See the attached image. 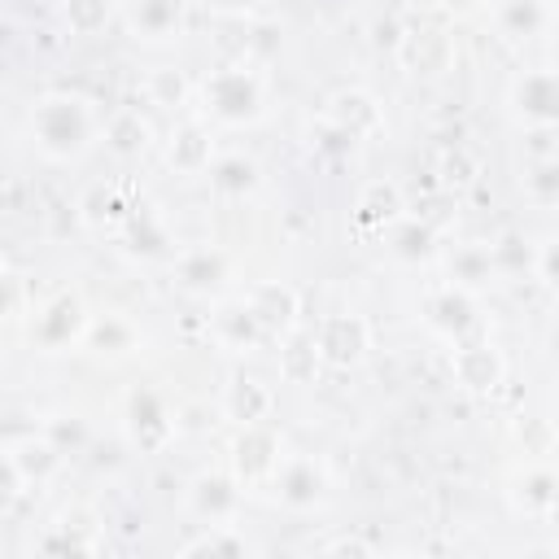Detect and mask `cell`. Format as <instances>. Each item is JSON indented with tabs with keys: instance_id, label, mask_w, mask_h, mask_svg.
Listing matches in <instances>:
<instances>
[{
	"instance_id": "4316f807",
	"label": "cell",
	"mask_w": 559,
	"mask_h": 559,
	"mask_svg": "<svg viewBox=\"0 0 559 559\" xmlns=\"http://www.w3.org/2000/svg\"><path fill=\"white\" fill-rule=\"evenodd\" d=\"M555 493H559V480H555L550 472H528V480L520 485V502H524L528 511H550Z\"/></svg>"
},
{
	"instance_id": "8fae6325",
	"label": "cell",
	"mask_w": 559,
	"mask_h": 559,
	"mask_svg": "<svg viewBox=\"0 0 559 559\" xmlns=\"http://www.w3.org/2000/svg\"><path fill=\"white\" fill-rule=\"evenodd\" d=\"M428 314H432V323H437L441 332H450V336H463V332L476 323V306H472V297H467L463 288H445V293L428 306Z\"/></svg>"
},
{
	"instance_id": "5bb4252c",
	"label": "cell",
	"mask_w": 559,
	"mask_h": 559,
	"mask_svg": "<svg viewBox=\"0 0 559 559\" xmlns=\"http://www.w3.org/2000/svg\"><path fill=\"white\" fill-rule=\"evenodd\" d=\"M227 411H231V419H240V424H258V419L271 411V393H266L258 380L236 376L231 389H227Z\"/></svg>"
},
{
	"instance_id": "f1b7e54d",
	"label": "cell",
	"mask_w": 559,
	"mask_h": 559,
	"mask_svg": "<svg viewBox=\"0 0 559 559\" xmlns=\"http://www.w3.org/2000/svg\"><path fill=\"white\" fill-rule=\"evenodd\" d=\"M489 253H480V249H467V253H459L454 262H450V271H454V280H480V275H489Z\"/></svg>"
},
{
	"instance_id": "d6986e66",
	"label": "cell",
	"mask_w": 559,
	"mask_h": 559,
	"mask_svg": "<svg viewBox=\"0 0 559 559\" xmlns=\"http://www.w3.org/2000/svg\"><path fill=\"white\" fill-rule=\"evenodd\" d=\"M210 162V140H205V131L201 127H183L179 135H175V144H170V166H179V170H201Z\"/></svg>"
},
{
	"instance_id": "ac0fdd59",
	"label": "cell",
	"mask_w": 559,
	"mask_h": 559,
	"mask_svg": "<svg viewBox=\"0 0 559 559\" xmlns=\"http://www.w3.org/2000/svg\"><path fill=\"white\" fill-rule=\"evenodd\" d=\"M105 140H109V148L114 153H122V157H131V153H140L144 144H148V122L140 118V114H118L109 127H105Z\"/></svg>"
},
{
	"instance_id": "74e56055",
	"label": "cell",
	"mask_w": 559,
	"mask_h": 559,
	"mask_svg": "<svg viewBox=\"0 0 559 559\" xmlns=\"http://www.w3.org/2000/svg\"><path fill=\"white\" fill-rule=\"evenodd\" d=\"M550 515H555V520H559V493H555V502H550Z\"/></svg>"
},
{
	"instance_id": "52a82bcc",
	"label": "cell",
	"mask_w": 559,
	"mask_h": 559,
	"mask_svg": "<svg viewBox=\"0 0 559 559\" xmlns=\"http://www.w3.org/2000/svg\"><path fill=\"white\" fill-rule=\"evenodd\" d=\"M127 428H131L135 445H144V450H153V445L166 441L170 424H166V411H162L157 393H148V389H135L131 393V402H127Z\"/></svg>"
},
{
	"instance_id": "836d02e7",
	"label": "cell",
	"mask_w": 559,
	"mask_h": 559,
	"mask_svg": "<svg viewBox=\"0 0 559 559\" xmlns=\"http://www.w3.org/2000/svg\"><path fill=\"white\" fill-rule=\"evenodd\" d=\"M153 92H157V100H179L183 96V83H179V74H170V70H162V74H153Z\"/></svg>"
},
{
	"instance_id": "ffe728a7",
	"label": "cell",
	"mask_w": 559,
	"mask_h": 559,
	"mask_svg": "<svg viewBox=\"0 0 559 559\" xmlns=\"http://www.w3.org/2000/svg\"><path fill=\"white\" fill-rule=\"evenodd\" d=\"M223 271H227L223 253H210V249L188 253V258L179 262V280H183L188 288H210V284H218V280H223Z\"/></svg>"
},
{
	"instance_id": "277c9868",
	"label": "cell",
	"mask_w": 559,
	"mask_h": 559,
	"mask_svg": "<svg viewBox=\"0 0 559 559\" xmlns=\"http://www.w3.org/2000/svg\"><path fill=\"white\" fill-rule=\"evenodd\" d=\"M511 100H515V109L528 118V122H559V74H550V70H533V74H524L520 83H515V92H511Z\"/></svg>"
},
{
	"instance_id": "d590c367",
	"label": "cell",
	"mask_w": 559,
	"mask_h": 559,
	"mask_svg": "<svg viewBox=\"0 0 559 559\" xmlns=\"http://www.w3.org/2000/svg\"><path fill=\"white\" fill-rule=\"evenodd\" d=\"M4 288H9V301H4V314L17 319V275H4Z\"/></svg>"
},
{
	"instance_id": "4dcf8cb0",
	"label": "cell",
	"mask_w": 559,
	"mask_h": 559,
	"mask_svg": "<svg viewBox=\"0 0 559 559\" xmlns=\"http://www.w3.org/2000/svg\"><path fill=\"white\" fill-rule=\"evenodd\" d=\"M428 245H432L428 227H415V223H411V227H402V231H397V253H402V258H424V253H428Z\"/></svg>"
},
{
	"instance_id": "2e32d148",
	"label": "cell",
	"mask_w": 559,
	"mask_h": 559,
	"mask_svg": "<svg viewBox=\"0 0 559 559\" xmlns=\"http://www.w3.org/2000/svg\"><path fill=\"white\" fill-rule=\"evenodd\" d=\"M135 31L148 39H162L179 26V0H135Z\"/></svg>"
},
{
	"instance_id": "d4e9b609",
	"label": "cell",
	"mask_w": 559,
	"mask_h": 559,
	"mask_svg": "<svg viewBox=\"0 0 559 559\" xmlns=\"http://www.w3.org/2000/svg\"><path fill=\"white\" fill-rule=\"evenodd\" d=\"M524 188L537 205H559V162H537L524 175Z\"/></svg>"
},
{
	"instance_id": "30bf717a",
	"label": "cell",
	"mask_w": 559,
	"mask_h": 559,
	"mask_svg": "<svg viewBox=\"0 0 559 559\" xmlns=\"http://www.w3.org/2000/svg\"><path fill=\"white\" fill-rule=\"evenodd\" d=\"M275 437L266 432V428H258V424H245V432H240V441H236V467H240V476H258V472H271L275 467Z\"/></svg>"
},
{
	"instance_id": "6da1fadb",
	"label": "cell",
	"mask_w": 559,
	"mask_h": 559,
	"mask_svg": "<svg viewBox=\"0 0 559 559\" xmlns=\"http://www.w3.org/2000/svg\"><path fill=\"white\" fill-rule=\"evenodd\" d=\"M31 140L48 157H74L92 140V109L79 96H44L31 109Z\"/></svg>"
},
{
	"instance_id": "1f68e13d",
	"label": "cell",
	"mask_w": 559,
	"mask_h": 559,
	"mask_svg": "<svg viewBox=\"0 0 559 559\" xmlns=\"http://www.w3.org/2000/svg\"><path fill=\"white\" fill-rule=\"evenodd\" d=\"M83 437H87V428H83V419H74V415H70V424H66V415L48 424V441H52L57 450H61L66 441H70V445H83Z\"/></svg>"
},
{
	"instance_id": "8d00e7d4",
	"label": "cell",
	"mask_w": 559,
	"mask_h": 559,
	"mask_svg": "<svg viewBox=\"0 0 559 559\" xmlns=\"http://www.w3.org/2000/svg\"><path fill=\"white\" fill-rule=\"evenodd\" d=\"M218 4H227V9H245V4H253V0H218Z\"/></svg>"
},
{
	"instance_id": "ba28073f",
	"label": "cell",
	"mask_w": 559,
	"mask_h": 559,
	"mask_svg": "<svg viewBox=\"0 0 559 559\" xmlns=\"http://www.w3.org/2000/svg\"><path fill=\"white\" fill-rule=\"evenodd\" d=\"M57 445L48 441V437H22V441H9L4 445V463L26 480V485H35V480H44L52 467H57Z\"/></svg>"
},
{
	"instance_id": "ab89813d",
	"label": "cell",
	"mask_w": 559,
	"mask_h": 559,
	"mask_svg": "<svg viewBox=\"0 0 559 559\" xmlns=\"http://www.w3.org/2000/svg\"><path fill=\"white\" fill-rule=\"evenodd\" d=\"M555 550H559V546H555Z\"/></svg>"
},
{
	"instance_id": "cb8c5ba5",
	"label": "cell",
	"mask_w": 559,
	"mask_h": 559,
	"mask_svg": "<svg viewBox=\"0 0 559 559\" xmlns=\"http://www.w3.org/2000/svg\"><path fill=\"white\" fill-rule=\"evenodd\" d=\"M122 214H127V205L118 201V188L96 183V188L83 197V218H87V223H118Z\"/></svg>"
},
{
	"instance_id": "7a4b0ae2",
	"label": "cell",
	"mask_w": 559,
	"mask_h": 559,
	"mask_svg": "<svg viewBox=\"0 0 559 559\" xmlns=\"http://www.w3.org/2000/svg\"><path fill=\"white\" fill-rule=\"evenodd\" d=\"M205 105L223 122H249L262 105V83L249 70H218L205 79Z\"/></svg>"
},
{
	"instance_id": "9c48e42d",
	"label": "cell",
	"mask_w": 559,
	"mask_h": 559,
	"mask_svg": "<svg viewBox=\"0 0 559 559\" xmlns=\"http://www.w3.org/2000/svg\"><path fill=\"white\" fill-rule=\"evenodd\" d=\"M332 127H341V131H349V135L358 140V135H367V131L380 127V109H376V100L362 96V92H341V96L332 100Z\"/></svg>"
},
{
	"instance_id": "8992f818",
	"label": "cell",
	"mask_w": 559,
	"mask_h": 559,
	"mask_svg": "<svg viewBox=\"0 0 559 559\" xmlns=\"http://www.w3.org/2000/svg\"><path fill=\"white\" fill-rule=\"evenodd\" d=\"M275 493L284 507H314L323 493V472L310 459H288L275 476Z\"/></svg>"
},
{
	"instance_id": "e575fe53",
	"label": "cell",
	"mask_w": 559,
	"mask_h": 559,
	"mask_svg": "<svg viewBox=\"0 0 559 559\" xmlns=\"http://www.w3.org/2000/svg\"><path fill=\"white\" fill-rule=\"evenodd\" d=\"M537 266H542V271H546L555 284H559V240H550V245L537 253Z\"/></svg>"
},
{
	"instance_id": "44dd1931",
	"label": "cell",
	"mask_w": 559,
	"mask_h": 559,
	"mask_svg": "<svg viewBox=\"0 0 559 559\" xmlns=\"http://www.w3.org/2000/svg\"><path fill=\"white\" fill-rule=\"evenodd\" d=\"M210 179H214L218 192H249V188L258 183V170H253V162H245V157H223V162H214Z\"/></svg>"
},
{
	"instance_id": "f546056e",
	"label": "cell",
	"mask_w": 559,
	"mask_h": 559,
	"mask_svg": "<svg viewBox=\"0 0 559 559\" xmlns=\"http://www.w3.org/2000/svg\"><path fill=\"white\" fill-rule=\"evenodd\" d=\"M520 245H524L520 236H502V240L493 245V262H502V266H511V271L528 266V262H533V253H528V249H520Z\"/></svg>"
},
{
	"instance_id": "4fadbf2b",
	"label": "cell",
	"mask_w": 559,
	"mask_h": 559,
	"mask_svg": "<svg viewBox=\"0 0 559 559\" xmlns=\"http://www.w3.org/2000/svg\"><path fill=\"white\" fill-rule=\"evenodd\" d=\"M454 371H459V380H463L467 389H493V384H498L502 362H498V354H493V349H485V345H467V349H459Z\"/></svg>"
},
{
	"instance_id": "7c38bea8",
	"label": "cell",
	"mask_w": 559,
	"mask_h": 559,
	"mask_svg": "<svg viewBox=\"0 0 559 559\" xmlns=\"http://www.w3.org/2000/svg\"><path fill=\"white\" fill-rule=\"evenodd\" d=\"M249 310L258 314L262 328H288V323H293V310H297V297H293V288L262 284V288L249 297Z\"/></svg>"
},
{
	"instance_id": "e0dca14e",
	"label": "cell",
	"mask_w": 559,
	"mask_h": 559,
	"mask_svg": "<svg viewBox=\"0 0 559 559\" xmlns=\"http://www.w3.org/2000/svg\"><path fill=\"white\" fill-rule=\"evenodd\" d=\"M498 26L507 35H533L546 26V4L542 0H502L498 4Z\"/></svg>"
},
{
	"instance_id": "83f0119b",
	"label": "cell",
	"mask_w": 559,
	"mask_h": 559,
	"mask_svg": "<svg viewBox=\"0 0 559 559\" xmlns=\"http://www.w3.org/2000/svg\"><path fill=\"white\" fill-rule=\"evenodd\" d=\"M218 328L231 336V341H253L258 336V314L249 310V306H227V310H218Z\"/></svg>"
},
{
	"instance_id": "d6a6232c",
	"label": "cell",
	"mask_w": 559,
	"mask_h": 559,
	"mask_svg": "<svg viewBox=\"0 0 559 559\" xmlns=\"http://www.w3.org/2000/svg\"><path fill=\"white\" fill-rule=\"evenodd\" d=\"M201 550H210V555H240L245 542H240V537H218V533H210V537L183 546V555H201Z\"/></svg>"
},
{
	"instance_id": "f35d334b",
	"label": "cell",
	"mask_w": 559,
	"mask_h": 559,
	"mask_svg": "<svg viewBox=\"0 0 559 559\" xmlns=\"http://www.w3.org/2000/svg\"><path fill=\"white\" fill-rule=\"evenodd\" d=\"M450 4H459V9H467V4H476V0H450Z\"/></svg>"
},
{
	"instance_id": "7402d4cb",
	"label": "cell",
	"mask_w": 559,
	"mask_h": 559,
	"mask_svg": "<svg viewBox=\"0 0 559 559\" xmlns=\"http://www.w3.org/2000/svg\"><path fill=\"white\" fill-rule=\"evenodd\" d=\"M192 502H197L201 515H227V511L236 507V489H231V480H223V476H205V480L197 485Z\"/></svg>"
},
{
	"instance_id": "5b68a950",
	"label": "cell",
	"mask_w": 559,
	"mask_h": 559,
	"mask_svg": "<svg viewBox=\"0 0 559 559\" xmlns=\"http://www.w3.org/2000/svg\"><path fill=\"white\" fill-rule=\"evenodd\" d=\"M314 345L328 362H354L367 349V323L358 314H332V319H323Z\"/></svg>"
},
{
	"instance_id": "484cf974",
	"label": "cell",
	"mask_w": 559,
	"mask_h": 559,
	"mask_svg": "<svg viewBox=\"0 0 559 559\" xmlns=\"http://www.w3.org/2000/svg\"><path fill=\"white\" fill-rule=\"evenodd\" d=\"M319 345L314 341H293L288 349H284V376L288 380H310L314 376V367H319Z\"/></svg>"
},
{
	"instance_id": "9a60e30c",
	"label": "cell",
	"mask_w": 559,
	"mask_h": 559,
	"mask_svg": "<svg viewBox=\"0 0 559 559\" xmlns=\"http://www.w3.org/2000/svg\"><path fill=\"white\" fill-rule=\"evenodd\" d=\"M87 345L96 349V354H127L131 345H135V332H131V323L127 319H118V314H105V319H96V323H87Z\"/></svg>"
},
{
	"instance_id": "3957f363",
	"label": "cell",
	"mask_w": 559,
	"mask_h": 559,
	"mask_svg": "<svg viewBox=\"0 0 559 559\" xmlns=\"http://www.w3.org/2000/svg\"><path fill=\"white\" fill-rule=\"evenodd\" d=\"M31 336L48 349H61V345H74L79 336H87V310L74 293H57L31 323Z\"/></svg>"
},
{
	"instance_id": "603a6c76",
	"label": "cell",
	"mask_w": 559,
	"mask_h": 559,
	"mask_svg": "<svg viewBox=\"0 0 559 559\" xmlns=\"http://www.w3.org/2000/svg\"><path fill=\"white\" fill-rule=\"evenodd\" d=\"M109 0H66V26L79 35H96L109 22Z\"/></svg>"
}]
</instances>
